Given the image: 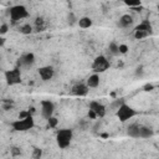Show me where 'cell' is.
Returning a JSON list of instances; mask_svg holds the SVG:
<instances>
[{
    "mask_svg": "<svg viewBox=\"0 0 159 159\" xmlns=\"http://www.w3.org/2000/svg\"><path fill=\"white\" fill-rule=\"evenodd\" d=\"M72 137H73L72 129H68V128L60 129L56 133V143H57V147L60 149H66L67 147H70L71 140H72Z\"/></svg>",
    "mask_w": 159,
    "mask_h": 159,
    "instance_id": "1",
    "label": "cell"
},
{
    "mask_svg": "<svg viewBox=\"0 0 159 159\" xmlns=\"http://www.w3.org/2000/svg\"><path fill=\"white\" fill-rule=\"evenodd\" d=\"M153 32V27H152V24L149 22V20H143L139 25H137L134 27V39L135 40H143L148 36H150Z\"/></svg>",
    "mask_w": 159,
    "mask_h": 159,
    "instance_id": "2",
    "label": "cell"
},
{
    "mask_svg": "<svg viewBox=\"0 0 159 159\" xmlns=\"http://www.w3.org/2000/svg\"><path fill=\"white\" fill-rule=\"evenodd\" d=\"M10 125H11V128H12L14 130H16V132H27V130H30V129L34 128L35 120H34V117H32V114H31V116H29V117H26V118H24V119H20V118H19V119L11 122Z\"/></svg>",
    "mask_w": 159,
    "mask_h": 159,
    "instance_id": "3",
    "label": "cell"
},
{
    "mask_svg": "<svg viewBox=\"0 0 159 159\" xmlns=\"http://www.w3.org/2000/svg\"><path fill=\"white\" fill-rule=\"evenodd\" d=\"M9 16H10L11 22L15 24L22 19H26L29 16V11L24 5H15L9 9Z\"/></svg>",
    "mask_w": 159,
    "mask_h": 159,
    "instance_id": "4",
    "label": "cell"
},
{
    "mask_svg": "<svg viewBox=\"0 0 159 159\" xmlns=\"http://www.w3.org/2000/svg\"><path fill=\"white\" fill-rule=\"evenodd\" d=\"M116 116L118 117V119L122 122V123H125L127 120L132 119L134 116H137V111L133 109L129 104H127L125 102L116 111Z\"/></svg>",
    "mask_w": 159,
    "mask_h": 159,
    "instance_id": "5",
    "label": "cell"
},
{
    "mask_svg": "<svg viewBox=\"0 0 159 159\" xmlns=\"http://www.w3.org/2000/svg\"><path fill=\"white\" fill-rule=\"evenodd\" d=\"M4 76H5V80H6V83L9 86H14V84L21 83V71H20L19 66H15L14 68L5 71Z\"/></svg>",
    "mask_w": 159,
    "mask_h": 159,
    "instance_id": "6",
    "label": "cell"
},
{
    "mask_svg": "<svg viewBox=\"0 0 159 159\" xmlns=\"http://www.w3.org/2000/svg\"><path fill=\"white\" fill-rule=\"evenodd\" d=\"M109 68V61L107 60L106 56L99 55L93 60L92 63V71L94 73H103Z\"/></svg>",
    "mask_w": 159,
    "mask_h": 159,
    "instance_id": "7",
    "label": "cell"
},
{
    "mask_svg": "<svg viewBox=\"0 0 159 159\" xmlns=\"http://www.w3.org/2000/svg\"><path fill=\"white\" fill-rule=\"evenodd\" d=\"M53 111H55V104L53 102H51L50 99H43L41 101V116L47 120L50 117L53 116Z\"/></svg>",
    "mask_w": 159,
    "mask_h": 159,
    "instance_id": "8",
    "label": "cell"
},
{
    "mask_svg": "<svg viewBox=\"0 0 159 159\" xmlns=\"http://www.w3.org/2000/svg\"><path fill=\"white\" fill-rule=\"evenodd\" d=\"M34 63H35V55L32 52H27V53H24L19 57L16 66H19V67H31Z\"/></svg>",
    "mask_w": 159,
    "mask_h": 159,
    "instance_id": "9",
    "label": "cell"
},
{
    "mask_svg": "<svg viewBox=\"0 0 159 159\" xmlns=\"http://www.w3.org/2000/svg\"><path fill=\"white\" fill-rule=\"evenodd\" d=\"M88 91H89V87L87 86V83H82V82H78L76 83L72 89H71V93L73 96H77V97H84L88 94Z\"/></svg>",
    "mask_w": 159,
    "mask_h": 159,
    "instance_id": "10",
    "label": "cell"
},
{
    "mask_svg": "<svg viewBox=\"0 0 159 159\" xmlns=\"http://www.w3.org/2000/svg\"><path fill=\"white\" fill-rule=\"evenodd\" d=\"M55 75V70L52 66H42L39 68V76L41 77L42 81H50L52 80Z\"/></svg>",
    "mask_w": 159,
    "mask_h": 159,
    "instance_id": "11",
    "label": "cell"
},
{
    "mask_svg": "<svg viewBox=\"0 0 159 159\" xmlns=\"http://www.w3.org/2000/svg\"><path fill=\"white\" fill-rule=\"evenodd\" d=\"M89 109H93L99 118H103L106 116V113H107L106 106L99 103V102H97V101H91L89 102Z\"/></svg>",
    "mask_w": 159,
    "mask_h": 159,
    "instance_id": "12",
    "label": "cell"
},
{
    "mask_svg": "<svg viewBox=\"0 0 159 159\" xmlns=\"http://www.w3.org/2000/svg\"><path fill=\"white\" fill-rule=\"evenodd\" d=\"M133 21H134V20H133V16H132V15L124 14V15H122V16L118 19L117 26L120 27V29H127V27H129V26L133 25Z\"/></svg>",
    "mask_w": 159,
    "mask_h": 159,
    "instance_id": "13",
    "label": "cell"
},
{
    "mask_svg": "<svg viewBox=\"0 0 159 159\" xmlns=\"http://www.w3.org/2000/svg\"><path fill=\"white\" fill-rule=\"evenodd\" d=\"M47 27V24H46V20L42 17V16H37L35 19V24H34V30L36 32H42L45 31Z\"/></svg>",
    "mask_w": 159,
    "mask_h": 159,
    "instance_id": "14",
    "label": "cell"
},
{
    "mask_svg": "<svg viewBox=\"0 0 159 159\" xmlns=\"http://www.w3.org/2000/svg\"><path fill=\"white\" fill-rule=\"evenodd\" d=\"M139 132H140V125L138 123H132L127 128V134L129 137H132V138H140L139 137Z\"/></svg>",
    "mask_w": 159,
    "mask_h": 159,
    "instance_id": "15",
    "label": "cell"
},
{
    "mask_svg": "<svg viewBox=\"0 0 159 159\" xmlns=\"http://www.w3.org/2000/svg\"><path fill=\"white\" fill-rule=\"evenodd\" d=\"M154 134V130L150 125H140V132H139V137L143 139H148L152 138Z\"/></svg>",
    "mask_w": 159,
    "mask_h": 159,
    "instance_id": "16",
    "label": "cell"
},
{
    "mask_svg": "<svg viewBox=\"0 0 159 159\" xmlns=\"http://www.w3.org/2000/svg\"><path fill=\"white\" fill-rule=\"evenodd\" d=\"M99 81H101L99 75H98V73H93V75H91V76L87 78L86 83H87V86H88L89 88H97V87L99 86Z\"/></svg>",
    "mask_w": 159,
    "mask_h": 159,
    "instance_id": "17",
    "label": "cell"
},
{
    "mask_svg": "<svg viewBox=\"0 0 159 159\" xmlns=\"http://www.w3.org/2000/svg\"><path fill=\"white\" fill-rule=\"evenodd\" d=\"M77 24L81 29H89L92 26V19L88 17V16H82V17L78 19Z\"/></svg>",
    "mask_w": 159,
    "mask_h": 159,
    "instance_id": "18",
    "label": "cell"
},
{
    "mask_svg": "<svg viewBox=\"0 0 159 159\" xmlns=\"http://www.w3.org/2000/svg\"><path fill=\"white\" fill-rule=\"evenodd\" d=\"M108 51H109V53H111L112 56H119V55H120V52H119V45H118L117 42H114V41L109 42V45H108Z\"/></svg>",
    "mask_w": 159,
    "mask_h": 159,
    "instance_id": "19",
    "label": "cell"
},
{
    "mask_svg": "<svg viewBox=\"0 0 159 159\" xmlns=\"http://www.w3.org/2000/svg\"><path fill=\"white\" fill-rule=\"evenodd\" d=\"M32 31H34V26L30 24H24L20 27V32L22 35H30V34H32Z\"/></svg>",
    "mask_w": 159,
    "mask_h": 159,
    "instance_id": "20",
    "label": "cell"
},
{
    "mask_svg": "<svg viewBox=\"0 0 159 159\" xmlns=\"http://www.w3.org/2000/svg\"><path fill=\"white\" fill-rule=\"evenodd\" d=\"M1 108L4 111H10L14 108V101L12 99H2V103H1Z\"/></svg>",
    "mask_w": 159,
    "mask_h": 159,
    "instance_id": "21",
    "label": "cell"
},
{
    "mask_svg": "<svg viewBox=\"0 0 159 159\" xmlns=\"http://www.w3.org/2000/svg\"><path fill=\"white\" fill-rule=\"evenodd\" d=\"M123 103H124V99H123V98H116V99H114V101L111 103V106H109V107H111L112 109L117 111V109H118V108H119V107H120Z\"/></svg>",
    "mask_w": 159,
    "mask_h": 159,
    "instance_id": "22",
    "label": "cell"
},
{
    "mask_svg": "<svg viewBox=\"0 0 159 159\" xmlns=\"http://www.w3.org/2000/svg\"><path fill=\"white\" fill-rule=\"evenodd\" d=\"M123 2H124L127 6L132 7V9L142 5V0H123Z\"/></svg>",
    "mask_w": 159,
    "mask_h": 159,
    "instance_id": "23",
    "label": "cell"
},
{
    "mask_svg": "<svg viewBox=\"0 0 159 159\" xmlns=\"http://www.w3.org/2000/svg\"><path fill=\"white\" fill-rule=\"evenodd\" d=\"M58 124V119L56 118V117H50L48 119H47V127H50V128H55L56 125Z\"/></svg>",
    "mask_w": 159,
    "mask_h": 159,
    "instance_id": "24",
    "label": "cell"
},
{
    "mask_svg": "<svg viewBox=\"0 0 159 159\" xmlns=\"http://www.w3.org/2000/svg\"><path fill=\"white\" fill-rule=\"evenodd\" d=\"M41 157H42V149L35 148L34 152H32V158H34V159H40Z\"/></svg>",
    "mask_w": 159,
    "mask_h": 159,
    "instance_id": "25",
    "label": "cell"
},
{
    "mask_svg": "<svg viewBox=\"0 0 159 159\" xmlns=\"http://www.w3.org/2000/svg\"><path fill=\"white\" fill-rule=\"evenodd\" d=\"M9 29H10V27H9V25H7L6 22H2V24H1V26H0V36H4V35L9 31Z\"/></svg>",
    "mask_w": 159,
    "mask_h": 159,
    "instance_id": "26",
    "label": "cell"
},
{
    "mask_svg": "<svg viewBox=\"0 0 159 159\" xmlns=\"http://www.w3.org/2000/svg\"><path fill=\"white\" fill-rule=\"evenodd\" d=\"M10 153H11L12 157H19V155H21V150H20L19 147H11V148H10Z\"/></svg>",
    "mask_w": 159,
    "mask_h": 159,
    "instance_id": "27",
    "label": "cell"
},
{
    "mask_svg": "<svg viewBox=\"0 0 159 159\" xmlns=\"http://www.w3.org/2000/svg\"><path fill=\"white\" fill-rule=\"evenodd\" d=\"M67 20H68V24H70V25H73V24H76V22L78 21V19H76V16H75L73 12H70V14H68Z\"/></svg>",
    "mask_w": 159,
    "mask_h": 159,
    "instance_id": "28",
    "label": "cell"
},
{
    "mask_svg": "<svg viewBox=\"0 0 159 159\" xmlns=\"http://www.w3.org/2000/svg\"><path fill=\"white\" fill-rule=\"evenodd\" d=\"M128 46L125 45V43H120L119 45V52H120V55H124V53H127L128 52Z\"/></svg>",
    "mask_w": 159,
    "mask_h": 159,
    "instance_id": "29",
    "label": "cell"
},
{
    "mask_svg": "<svg viewBox=\"0 0 159 159\" xmlns=\"http://www.w3.org/2000/svg\"><path fill=\"white\" fill-rule=\"evenodd\" d=\"M153 89H154V84H152V83H145L143 86V91H145V92H150Z\"/></svg>",
    "mask_w": 159,
    "mask_h": 159,
    "instance_id": "30",
    "label": "cell"
},
{
    "mask_svg": "<svg viewBox=\"0 0 159 159\" xmlns=\"http://www.w3.org/2000/svg\"><path fill=\"white\" fill-rule=\"evenodd\" d=\"M29 116H31L30 111H21V112L19 113V118H20V119H24V118H26V117H29Z\"/></svg>",
    "mask_w": 159,
    "mask_h": 159,
    "instance_id": "31",
    "label": "cell"
},
{
    "mask_svg": "<svg viewBox=\"0 0 159 159\" xmlns=\"http://www.w3.org/2000/svg\"><path fill=\"white\" fill-rule=\"evenodd\" d=\"M87 117L89 118V119H96L98 116H97V113L93 111V109H88V113H87Z\"/></svg>",
    "mask_w": 159,
    "mask_h": 159,
    "instance_id": "32",
    "label": "cell"
},
{
    "mask_svg": "<svg viewBox=\"0 0 159 159\" xmlns=\"http://www.w3.org/2000/svg\"><path fill=\"white\" fill-rule=\"evenodd\" d=\"M143 73H144V70H143L142 66H139V67L135 68V76H137V77H142Z\"/></svg>",
    "mask_w": 159,
    "mask_h": 159,
    "instance_id": "33",
    "label": "cell"
},
{
    "mask_svg": "<svg viewBox=\"0 0 159 159\" xmlns=\"http://www.w3.org/2000/svg\"><path fill=\"white\" fill-rule=\"evenodd\" d=\"M4 43H5V39L1 36V37H0V46L2 47V46H4Z\"/></svg>",
    "mask_w": 159,
    "mask_h": 159,
    "instance_id": "34",
    "label": "cell"
},
{
    "mask_svg": "<svg viewBox=\"0 0 159 159\" xmlns=\"http://www.w3.org/2000/svg\"><path fill=\"white\" fill-rule=\"evenodd\" d=\"M99 137H102V138H108V137H109V134H108V133H101V134H99Z\"/></svg>",
    "mask_w": 159,
    "mask_h": 159,
    "instance_id": "35",
    "label": "cell"
},
{
    "mask_svg": "<svg viewBox=\"0 0 159 159\" xmlns=\"http://www.w3.org/2000/svg\"><path fill=\"white\" fill-rule=\"evenodd\" d=\"M157 10H158V12H159V4L157 5Z\"/></svg>",
    "mask_w": 159,
    "mask_h": 159,
    "instance_id": "36",
    "label": "cell"
}]
</instances>
